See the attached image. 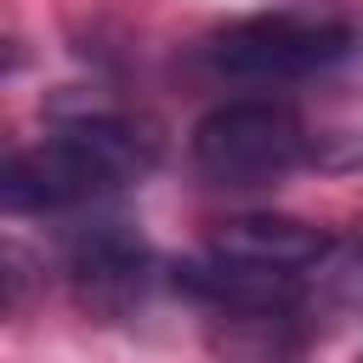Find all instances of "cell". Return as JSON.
<instances>
[{"instance_id":"3957f363","label":"cell","mask_w":363,"mask_h":363,"mask_svg":"<svg viewBox=\"0 0 363 363\" xmlns=\"http://www.w3.org/2000/svg\"><path fill=\"white\" fill-rule=\"evenodd\" d=\"M187 159L210 187H267V182H284L289 170L312 164L318 142L289 102L233 96V102H216L193 125Z\"/></svg>"},{"instance_id":"7a4b0ae2","label":"cell","mask_w":363,"mask_h":363,"mask_svg":"<svg viewBox=\"0 0 363 363\" xmlns=\"http://www.w3.org/2000/svg\"><path fill=\"white\" fill-rule=\"evenodd\" d=\"M357 51L352 23L323 17V11H250L221 23L204 45L199 62L210 79L233 85H295L312 79Z\"/></svg>"},{"instance_id":"6da1fadb","label":"cell","mask_w":363,"mask_h":363,"mask_svg":"<svg viewBox=\"0 0 363 363\" xmlns=\"http://www.w3.org/2000/svg\"><path fill=\"white\" fill-rule=\"evenodd\" d=\"M153 164V142L125 125L119 113H79L62 119L45 142L17 147L0 176V199L11 216L79 210L113 187H130Z\"/></svg>"},{"instance_id":"5b68a950","label":"cell","mask_w":363,"mask_h":363,"mask_svg":"<svg viewBox=\"0 0 363 363\" xmlns=\"http://www.w3.org/2000/svg\"><path fill=\"white\" fill-rule=\"evenodd\" d=\"M210 250L244 267H267V272H289L301 278L306 267H323L335 255V233L306 221V216H284V210H250V216H227L210 233Z\"/></svg>"},{"instance_id":"277c9868","label":"cell","mask_w":363,"mask_h":363,"mask_svg":"<svg viewBox=\"0 0 363 363\" xmlns=\"http://www.w3.org/2000/svg\"><path fill=\"white\" fill-rule=\"evenodd\" d=\"M147 267H153L147 244L119 221H91L68 244V284H74L79 306H91L102 318H119V312H130L142 301Z\"/></svg>"},{"instance_id":"52a82bcc","label":"cell","mask_w":363,"mask_h":363,"mask_svg":"<svg viewBox=\"0 0 363 363\" xmlns=\"http://www.w3.org/2000/svg\"><path fill=\"white\" fill-rule=\"evenodd\" d=\"M357 363H363V357H357Z\"/></svg>"},{"instance_id":"8992f818","label":"cell","mask_w":363,"mask_h":363,"mask_svg":"<svg viewBox=\"0 0 363 363\" xmlns=\"http://www.w3.org/2000/svg\"><path fill=\"white\" fill-rule=\"evenodd\" d=\"M176 289L216 306V312H233V318H289L295 295H301V278L289 272H267V267H244V261H227V255H193L176 267Z\"/></svg>"}]
</instances>
